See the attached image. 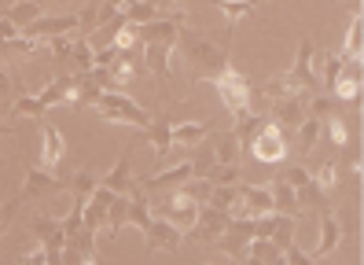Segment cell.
Segmentation results:
<instances>
[{"label": "cell", "mask_w": 364, "mask_h": 265, "mask_svg": "<svg viewBox=\"0 0 364 265\" xmlns=\"http://www.w3.org/2000/svg\"><path fill=\"white\" fill-rule=\"evenodd\" d=\"M173 48L184 56V63H188V71H191V78H203V81H213L225 66H228V59H225V48H218L213 41H206L203 33H196V30H188V26H181L177 30V44Z\"/></svg>", "instance_id": "obj_1"}, {"label": "cell", "mask_w": 364, "mask_h": 265, "mask_svg": "<svg viewBox=\"0 0 364 265\" xmlns=\"http://www.w3.org/2000/svg\"><path fill=\"white\" fill-rule=\"evenodd\" d=\"M309 177H313V173H309V170H302V166H291V170H287V173H284V181H287V185H291V188H302V185H306V181H309Z\"/></svg>", "instance_id": "obj_46"}, {"label": "cell", "mask_w": 364, "mask_h": 265, "mask_svg": "<svg viewBox=\"0 0 364 265\" xmlns=\"http://www.w3.org/2000/svg\"><path fill=\"white\" fill-rule=\"evenodd\" d=\"M213 85H218V93H221V103L232 110H247L250 107V81L240 74V71H232V66H225V71L213 78Z\"/></svg>", "instance_id": "obj_7"}, {"label": "cell", "mask_w": 364, "mask_h": 265, "mask_svg": "<svg viewBox=\"0 0 364 265\" xmlns=\"http://www.w3.org/2000/svg\"><path fill=\"white\" fill-rule=\"evenodd\" d=\"M276 93H302V96H316L320 93V78L313 71V41L298 44L294 66H291V71H284V74H276L265 85V96H276Z\"/></svg>", "instance_id": "obj_2"}, {"label": "cell", "mask_w": 364, "mask_h": 265, "mask_svg": "<svg viewBox=\"0 0 364 265\" xmlns=\"http://www.w3.org/2000/svg\"><path fill=\"white\" fill-rule=\"evenodd\" d=\"M96 115L107 118V122H118V125H136V129H147L151 115H147L144 107H136V100H129L122 93V88H103L100 100L92 103Z\"/></svg>", "instance_id": "obj_3"}, {"label": "cell", "mask_w": 364, "mask_h": 265, "mask_svg": "<svg viewBox=\"0 0 364 265\" xmlns=\"http://www.w3.org/2000/svg\"><path fill=\"white\" fill-rule=\"evenodd\" d=\"M210 151H213V166H240L243 144H240V137H235L232 129H225V132H213Z\"/></svg>", "instance_id": "obj_18"}, {"label": "cell", "mask_w": 364, "mask_h": 265, "mask_svg": "<svg viewBox=\"0 0 364 265\" xmlns=\"http://www.w3.org/2000/svg\"><path fill=\"white\" fill-rule=\"evenodd\" d=\"M118 15L125 19V22H151V19H159V4H151V0H122V8H118Z\"/></svg>", "instance_id": "obj_24"}, {"label": "cell", "mask_w": 364, "mask_h": 265, "mask_svg": "<svg viewBox=\"0 0 364 265\" xmlns=\"http://www.w3.org/2000/svg\"><path fill=\"white\" fill-rule=\"evenodd\" d=\"M342 71H346V59H342V56H335V52H320V88H328V93H331V85L338 81V74Z\"/></svg>", "instance_id": "obj_26"}, {"label": "cell", "mask_w": 364, "mask_h": 265, "mask_svg": "<svg viewBox=\"0 0 364 265\" xmlns=\"http://www.w3.org/2000/svg\"><path fill=\"white\" fill-rule=\"evenodd\" d=\"M67 96H70V74H55V81H48L37 100L45 107H55V103H67Z\"/></svg>", "instance_id": "obj_33"}, {"label": "cell", "mask_w": 364, "mask_h": 265, "mask_svg": "<svg viewBox=\"0 0 364 265\" xmlns=\"http://www.w3.org/2000/svg\"><path fill=\"white\" fill-rule=\"evenodd\" d=\"M92 44L89 37H74L70 44V74H85V71H92Z\"/></svg>", "instance_id": "obj_27"}, {"label": "cell", "mask_w": 364, "mask_h": 265, "mask_svg": "<svg viewBox=\"0 0 364 265\" xmlns=\"http://www.w3.org/2000/svg\"><path fill=\"white\" fill-rule=\"evenodd\" d=\"M272 214V192L258 185H240V203H235L232 217H262Z\"/></svg>", "instance_id": "obj_11"}, {"label": "cell", "mask_w": 364, "mask_h": 265, "mask_svg": "<svg viewBox=\"0 0 364 265\" xmlns=\"http://www.w3.org/2000/svg\"><path fill=\"white\" fill-rule=\"evenodd\" d=\"M63 155H67V144H63V132L41 118V166L45 170H55L63 162Z\"/></svg>", "instance_id": "obj_17"}, {"label": "cell", "mask_w": 364, "mask_h": 265, "mask_svg": "<svg viewBox=\"0 0 364 265\" xmlns=\"http://www.w3.org/2000/svg\"><path fill=\"white\" fill-rule=\"evenodd\" d=\"M269 100V115L280 129H298L302 118L309 115V100L313 96H302V93H276V96H265Z\"/></svg>", "instance_id": "obj_4"}, {"label": "cell", "mask_w": 364, "mask_h": 265, "mask_svg": "<svg viewBox=\"0 0 364 265\" xmlns=\"http://www.w3.org/2000/svg\"><path fill=\"white\" fill-rule=\"evenodd\" d=\"M350 8H353V15H360V0H350Z\"/></svg>", "instance_id": "obj_49"}, {"label": "cell", "mask_w": 364, "mask_h": 265, "mask_svg": "<svg viewBox=\"0 0 364 265\" xmlns=\"http://www.w3.org/2000/svg\"><path fill=\"white\" fill-rule=\"evenodd\" d=\"M133 151H125L122 159H118V166L111 170V173H103L100 177V185L103 188H111L114 195H133V199H147V192L140 188V181H133Z\"/></svg>", "instance_id": "obj_9"}, {"label": "cell", "mask_w": 364, "mask_h": 265, "mask_svg": "<svg viewBox=\"0 0 364 265\" xmlns=\"http://www.w3.org/2000/svg\"><path fill=\"white\" fill-rule=\"evenodd\" d=\"M8 115H18V118H45V115H48V107L41 103L37 96H15Z\"/></svg>", "instance_id": "obj_36"}, {"label": "cell", "mask_w": 364, "mask_h": 265, "mask_svg": "<svg viewBox=\"0 0 364 265\" xmlns=\"http://www.w3.org/2000/svg\"><path fill=\"white\" fill-rule=\"evenodd\" d=\"M173 4H181V0H162V8H173Z\"/></svg>", "instance_id": "obj_50"}, {"label": "cell", "mask_w": 364, "mask_h": 265, "mask_svg": "<svg viewBox=\"0 0 364 265\" xmlns=\"http://www.w3.org/2000/svg\"><path fill=\"white\" fill-rule=\"evenodd\" d=\"M41 4H45V8L52 4V8H55V4H74V0H41Z\"/></svg>", "instance_id": "obj_48"}, {"label": "cell", "mask_w": 364, "mask_h": 265, "mask_svg": "<svg viewBox=\"0 0 364 265\" xmlns=\"http://www.w3.org/2000/svg\"><path fill=\"white\" fill-rule=\"evenodd\" d=\"M140 71H144V52H136V44H133V48H118L114 59L107 63V88L129 85Z\"/></svg>", "instance_id": "obj_8"}, {"label": "cell", "mask_w": 364, "mask_h": 265, "mask_svg": "<svg viewBox=\"0 0 364 265\" xmlns=\"http://www.w3.org/2000/svg\"><path fill=\"white\" fill-rule=\"evenodd\" d=\"M258 4H262V0H258Z\"/></svg>", "instance_id": "obj_52"}, {"label": "cell", "mask_w": 364, "mask_h": 265, "mask_svg": "<svg viewBox=\"0 0 364 265\" xmlns=\"http://www.w3.org/2000/svg\"><path fill=\"white\" fill-rule=\"evenodd\" d=\"M213 4H218L221 8V15L225 19H243V15H250L254 8H258V0H213Z\"/></svg>", "instance_id": "obj_39"}, {"label": "cell", "mask_w": 364, "mask_h": 265, "mask_svg": "<svg viewBox=\"0 0 364 265\" xmlns=\"http://www.w3.org/2000/svg\"><path fill=\"white\" fill-rule=\"evenodd\" d=\"M360 44H364L360 15H350V33H346V44H342V59H346V63H360Z\"/></svg>", "instance_id": "obj_30"}, {"label": "cell", "mask_w": 364, "mask_h": 265, "mask_svg": "<svg viewBox=\"0 0 364 265\" xmlns=\"http://www.w3.org/2000/svg\"><path fill=\"white\" fill-rule=\"evenodd\" d=\"M169 56H173V44H144V71H151L162 88L169 85Z\"/></svg>", "instance_id": "obj_20"}, {"label": "cell", "mask_w": 364, "mask_h": 265, "mask_svg": "<svg viewBox=\"0 0 364 265\" xmlns=\"http://www.w3.org/2000/svg\"><path fill=\"white\" fill-rule=\"evenodd\" d=\"M294 199H298V210H324V192L316 188L313 177L302 188H294Z\"/></svg>", "instance_id": "obj_35"}, {"label": "cell", "mask_w": 364, "mask_h": 265, "mask_svg": "<svg viewBox=\"0 0 364 265\" xmlns=\"http://www.w3.org/2000/svg\"><path fill=\"white\" fill-rule=\"evenodd\" d=\"M107 4H111V8H122V0H107Z\"/></svg>", "instance_id": "obj_51"}, {"label": "cell", "mask_w": 364, "mask_h": 265, "mask_svg": "<svg viewBox=\"0 0 364 265\" xmlns=\"http://www.w3.org/2000/svg\"><path fill=\"white\" fill-rule=\"evenodd\" d=\"M67 188H70V181L67 177H55V170L30 166L26 181H23V199H41V195H52V192H67Z\"/></svg>", "instance_id": "obj_10"}, {"label": "cell", "mask_w": 364, "mask_h": 265, "mask_svg": "<svg viewBox=\"0 0 364 265\" xmlns=\"http://www.w3.org/2000/svg\"><path fill=\"white\" fill-rule=\"evenodd\" d=\"M276 247H287V243L294 239V214H276V225H272V236H269Z\"/></svg>", "instance_id": "obj_38"}, {"label": "cell", "mask_w": 364, "mask_h": 265, "mask_svg": "<svg viewBox=\"0 0 364 265\" xmlns=\"http://www.w3.org/2000/svg\"><path fill=\"white\" fill-rule=\"evenodd\" d=\"M169 118H151L147 122V140H151V147H155V155H159V162H166V155H169V147H173V137H169Z\"/></svg>", "instance_id": "obj_22"}, {"label": "cell", "mask_w": 364, "mask_h": 265, "mask_svg": "<svg viewBox=\"0 0 364 265\" xmlns=\"http://www.w3.org/2000/svg\"><path fill=\"white\" fill-rule=\"evenodd\" d=\"M18 30H15V22L11 19H0V41H8V37H15Z\"/></svg>", "instance_id": "obj_47"}, {"label": "cell", "mask_w": 364, "mask_h": 265, "mask_svg": "<svg viewBox=\"0 0 364 265\" xmlns=\"http://www.w3.org/2000/svg\"><path fill=\"white\" fill-rule=\"evenodd\" d=\"M41 15H45V4H41V0H15V4L4 11V19L15 22V30H18V33H23L30 22L41 19Z\"/></svg>", "instance_id": "obj_21"}, {"label": "cell", "mask_w": 364, "mask_h": 265, "mask_svg": "<svg viewBox=\"0 0 364 265\" xmlns=\"http://www.w3.org/2000/svg\"><path fill=\"white\" fill-rule=\"evenodd\" d=\"M265 125V118L262 115H254V110L247 107V110H235L232 115V132L240 137V144H250L254 140V132H258Z\"/></svg>", "instance_id": "obj_23"}, {"label": "cell", "mask_w": 364, "mask_h": 265, "mask_svg": "<svg viewBox=\"0 0 364 265\" xmlns=\"http://www.w3.org/2000/svg\"><path fill=\"white\" fill-rule=\"evenodd\" d=\"M23 203H26V199H23V195H11V199H8V203H4V207H0V236H4V232H8V225H11V217L18 214V207H23Z\"/></svg>", "instance_id": "obj_44"}, {"label": "cell", "mask_w": 364, "mask_h": 265, "mask_svg": "<svg viewBox=\"0 0 364 265\" xmlns=\"http://www.w3.org/2000/svg\"><path fill=\"white\" fill-rule=\"evenodd\" d=\"M23 33H26V37H37V41H52V37H59V33H77V15H55V19L41 15V19L30 22Z\"/></svg>", "instance_id": "obj_15"}, {"label": "cell", "mask_w": 364, "mask_h": 265, "mask_svg": "<svg viewBox=\"0 0 364 265\" xmlns=\"http://www.w3.org/2000/svg\"><path fill=\"white\" fill-rule=\"evenodd\" d=\"M144 239H147V251H177L184 232L177 225H169L166 217H151L147 229H144Z\"/></svg>", "instance_id": "obj_14"}, {"label": "cell", "mask_w": 364, "mask_h": 265, "mask_svg": "<svg viewBox=\"0 0 364 265\" xmlns=\"http://www.w3.org/2000/svg\"><path fill=\"white\" fill-rule=\"evenodd\" d=\"M331 93H335L342 103H350V100H357V96H360V78H357V66H353V74H350V66L338 74V81L331 85Z\"/></svg>", "instance_id": "obj_34"}, {"label": "cell", "mask_w": 364, "mask_h": 265, "mask_svg": "<svg viewBox=\"0 0 364 265\" xmlns=\"http://www.w3.org/2000/svg\"><path fill=\"white\" fill-rule=\"evenodd\" d=\"M206 203L218 207V210H225V214H232L235 203H240V181H235V185H213V192H210Z\"/></svg>", "instance_id": "obj_31"}, {"label": "cell", "mask_w": 364, "mask_h": 265, "mask_svg": "<svg viewBox=\"0 0 364 265\" xmlns=\"http://www.w3.org/2000/svg\"><path fill=\"white\" fill-rule=\"evenodd\" d=\"M313 181H316V188L324 192V195H331V192H335V181H338V166H335V162L316 166V170H313Z\"/></svg>", "instance_id": "obj_40"}, {"label": "cell", "mask_w": 364, "mask_h": 265, "mask_svg": "<svg viewBox=\"0 0 364 265\" xmlns=\"http://www.w3.org/2000/svg\"><path fill=\"white\" fill-rule=\"evenodd\" d=\"M280 254H284V261H294V265H313V258H309V254H306L302 247H298V243H294V239L287 243V247H284Z\"/></svg>", "instance_id": "obj_45"}, {"label": "cell", "mask_w": 364, "mask_h": 265, "mask_svg": "<svg viewBox=\"0 0 364 265\" xmlns=\"http://www.w3.org/2000/svg\"><path fill=\"white\" fill-rule=\"evenodd\" d=\"M169 137H173V144H184V147H196V144H203L210 132H206V125H199V122H184V125H173L169 129Z\"/></svg>", "instance_id": "obj_32"}, {"label": "cell", "mask_w": 364, "mask_h": 265, "mask_svg": "<svg viewBox=\"0 0 364 265\" xmlns=\"http://www.w3.org/2000/svg\"><path fill=\"white\" fill-rule=\"evenodd\" d=\"M206 181L210 185H235L240 181V166H210Z\"/></svg>", "instance_id": "obj_43"}, {"label": "cell", "mask_w": 364, "mask_h": 265, "mask_svg": "<svg viewBox=\"0 0 364 265\" xmlns=\"http://www.w3.org/2000/svg\"><path fill=\"white\" fill-rule=\"evenodd\" d=\"M228 217H232V214H225V210H218V207L203 203V207H199V214H196V225H191V232H188V236H196L199 243H213V239H218V236L225 232Z\"/></svg>", "instance_id": "obj_12"}, {"label": "cell", "mask_w": 364, "mask_h": 265, "mask_svg": "<svg viewBox=\"0 0 364 265\" xmlns=\"http://www.w3.org/2000/svg\"><path fill=\"white\" fill-rule=\"evenodd\" d=\"M114 19H122L118 8H111L107 0H92V4H85V11L77 15V37H92L96 30L111 26Z\"/></svg>", "instance_id": "obj_13"}, {"label": "cell", "mask_w": 364, "mask_h": 265, "mask_svg": "<svg viewBox=\"0 0 364 265\" xmlns=\"http://www.w3.org/2000/svg\"><path fill=\"white\" fill-rule=\"evenodd\" d=\"M191 177V162H181V166H173V170H166V173H155V177H147V181H140V188L147 192V195H155V192H173V188H181L184 181Z\"/></svg>", "instance_id": "obj_19"}, {"label": "cell", "mask_w": 364, "mask_h": 265, "mask_svg": "<svg viewBox=\"0 0 364 265\" xmlns=\"http://www.w3.org/2000/svg\"><path fill=\"white\" fill-rule=\"evenodd\" d=\"M320 122H324L331 144H338V147H346V144H350V129H346V122H342L338 110H328V115H320Z\"/></svg>", "instance_id": "obj_37"}, {"label": "cell", "mask_w": 364, "mask_h": 265, "mask_svg": "<svg viewBox=\"0 0 364 265\" xmlns=\"http://www.w3.org/2000/svg\"><path fill=\"white\" fill-rule=\"evenodd\" d=\"M11 100H15V78L4 63H0V115L11 110Z\"/></svg>", "instance_id": "obj_41"}, {"label": "cell", "mask_w": 364, "mask_h": 265, "mask_svg": "<svg viewBox=\"0 0 364 265\" xmlns=\"http://www.w3.org/2000/svg\"><path fill=\"white\" fill-rule=\"evenodd\" d=\"M247 261H284V254H280V247H276L272 239L254 236V239L247 243Z\"/></svg>", "instance_id": "obj_29"}, {"label": "cell", "mask_w": 364, "mask_h": 265, "mask_svg": "<svg viewBox=\"0 0 364 265\" xmlns=\"http://www.w3.org/2000/svg\"><path fill=\"white\" fill-rule=\"evenodd\" d=\"M269 192H272V210H276V214H298L294 188L284 181V177H276V181L269 185Z\"/></svg>", "instance_id": "obj_25"}, {"label": "cell", "mask_w": 364, "mask_h": 265, "mask_svg": "<svg viewBox=\"0 0 364 265\" xmlns=\"http://www.w3.org/2000/svg\"><path fill=\"white\" fill-rule=\"evenodd\" d=\"M250 151H254V159H258V162L280 166V162L287 159V137H284V129L276 125V122H265L258 132H254Z\"/></svg>", "instance_id": "obj_5"}, {"label": "cell", "mask_w": 364, "mask_h": 265, "mask_svg": "<svg viewBox=\"0 0 364 265\" xmlns=\"http://www.w3.org/2000/svg\"><path fill=\"white\" fill-rule=\"evenodd\" d=\"M342 243V225H338V217L331 210H320V239H316V251L309 254L313 261H324L335 254V247Z\"/></svg>", "instance_id": "obj_16"}, {"label": "cell", "mask_w": 364, "mask_h": 265, "mask_svg": "<svg viewBox=\"0 0 364 265\" xmlns=\"http://www.w3.org/2000/svg\"><path fill=\"white\" fill-rule=\"evenodd\" d=\"M100 185V177L96 173H89V170H77L74 177H70V188L67 192H74V195H92V188Z\"/></svg>", "instance_id": "obj_42"}, {"label": "cell", "mask_w": 364, "mask_h": 265, "mask_svg": "<svg viewBox=\"0 0 364 265\" xmlns=\"http://www.w3.org/2000/svg\"><path fill=\"white\" fill-rule=\"evenodd\" d=\"M320 132H324V122H320L316 115H306L302 125H298V151L309 155L316 147V140H320Z\"/></svg>", "instance_id": "obj_28"}, {"label": "cell", "mask_w": 364, "mask_h": 265, "mask_svg": "<svg viewBox=\"0 0 364 265\" xmlns=\"http://www.w3.org/2000/svg\"><path fill=\"white\" fill-rule=\"evenodd\" d=\"M33 236L41 239L45 261H48V265H59L63 247H67V229H63V221H59V217H48V214H37V217H33Z\"/></svg>", "instance_id": "obj_6"}]
</instances>
